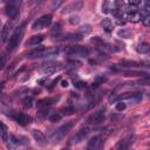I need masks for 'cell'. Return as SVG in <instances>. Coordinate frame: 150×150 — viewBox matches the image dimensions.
<instances>
[{
	"instance_id": "cell-6",
	"label": "cell",
	"mask_w": 150,
	"mask_h": 150,
	"mask_svg": "<svg viewBox=\"0 0 150 150\" xmlns=\"http://www.w3.org/2000/svg\"><path fill=\"white\" fill-rule=\"evenodd\" d=\"M21 4V1H9L7 2V6H6V14L14 19L18 14H19V5Z\"/></svg>"
},
{
	"instance_id": "cell-40",
	"label": "cell",
	"mask_w": 150,
	"mask_h": 150,
	"mask_svg": "<svg viewBox=\"0 0 150 150\" xmlns=\"http://www.w3.org/2000/svg\"><path fill=\"white\" fill-rule=\"evenodd\" d=\"M59 80H60V77H56L55 80H53V81H52V84H50V87H49V88H53V87L55 86V83H56V82H57Z\"/></svg>"
},
{
	"instance_id": "cell-16",
	"label": "cell",
	"mask_w": 150,
	"mask_h": 150,
	"mask_svg": "<svg viewBox=\"0 0 150 150\" xmlns=\"http://www.w3.org/2000/svg\"><path fill=\"white\" fill-rule=\"evenodd\" d=\"M60 52L59 47H50V48H45L43 53H42V57H52V56H56Z\"/></svg>"
},
{
	"instance_id": "cell-15",
	"label": "cell",
	"mask_w": 150,
	"mask_h": 150,
	"mask_svg": "<svg viewBox=\"0 0 150 150\" xmlns=\"http://www.w3.org/2000/svg\"><path fill=\"white\" fill-rule=\"evenodd\" d=\"M82 38L83 36L80 35L79 33H68V34L63 35L61 39H59V40H61V41H80Z\"/></svg>"
},
{
	"instance_id": "cell-25",
	"label": "cell",
	"mask_w": 150,
	"mask_h": 150,
	"mask_svg": "<svg viewBox=\"0 0 150 150\" xmlns=\"http://www.w3.org/2000/svg\"><path fill=\"white\" fill-rule=\"evenodd\" d=\"M90 30H91V29H90V26H89V25H84V26H82V27L79 29L77 33L83 36V35H87L88 33H90Z\"/></svg>"
},
{
	"instance_id": "cell-13",
	"label": "cell",
	"mask_w": 150,
	"mask_h": 150,
	"mask_svg": "<svg viewBox=\"0 0 150 150\" xmlns=\"http://www.w3.org/2000/svg\"><path fill=\"white\" fill-rule=\"evenodd\" d=\"M12 23L9 22V21H7L5 25H4V27L1 28V33H0V40L2 41V42H5V41H8V39H9V32L12 30Z\"/></svg>"
},
{
	"instance_id": "cell-10",
	"label": "cell",
	"mask_w": 150,
	"mask_h": 150,
	"mask_svg": "<svg viewBox=\"0 0 150 150\" xmlns=\"http://www.w3.org/2000/svg\"><path fill=\"white\" fill-rule=\"evenodd\" d=\"M59 98H60L59 96H54V97H46V98H42V100L38 101L36 105H38V108H40V109H45V108H47V107H49V105H52V104L56 103Z\"/></svg>"
},
{
	"instance_id": "cell-23",
	"label": "cell",
	"mask_w": 150,
	"mask_h": 150,
	"mask_svg": "<svg viewBox=\"0 0 150 150\" xmlns=\"http://www.w3.org/2000/svg\"><path fill=\"white\" fill-rule=\"evenodd\" d=\"M121 64H122V67H127V68H135V67L139 66L138 62L130 61V60H123V61H121Z\"/></svg>"
},
{
	"instance_id": "cell-36",
	"label": "cell",
	"mask_w": 150,
	"mask_h": 150,
	"mask_svg": "<svg viewBox=\"0 0 150 150\" xmlns=\"http://www.w3.org/2000/svg\"><path fill=\"white\" fill-rule=\"evenodd\" d=\"M79 22H80V16L75 15V16H70V18H69V23H71V25H77Z\"/></svg>"
},
{
	"instance_id": "cell-11",
	"label": "cell",
	"mask_w": 150,
	"mask_h": 150,
	"mask_svg": "<svg viewBox=\"0 0 150 150\" xmlns=\"http://www.w3.org/2000/svg\"><path fill=\"white\" fill-rule=\"evenodd\" d=\"M88 134H89V128H82V129H80L74 136H73V138H71V143H80V142H82L87 136H88Z\"/></svg>"
},
{
	"instance_id": "cell-26",
	"label": "cell",
	"mask_w": 150,
	"mask_h": 150,
	"mask_svg": "<svg viewBox=\"0 0 150 150\" xmlns=\"http://www.w3.org/2000/svg\"><path fill=\"white\" fill-rule=\"evenodd\" d=\"M131 34V30L130 29H127V28H122L121 30H118V36H122L124 39H128Z\"/></svg>"
},
{
	"instance_id": "cell-37",
	"label": "cell",
	"mask_w": 150,
	"mask_h": 150,
	"mask_svg": "<svg viewBox=\"0 0 150 150\" xmlns=\"http://www.w3.org/2000/svg\"><path fill=\"white\" fill-rule=\"evenodd\" d=\"M50 29H52V32H60V30H61V23H60V22L54 23Z\"/></svg>"
},
{
	"instance_id": "cell-7",
	"label": "cell",
	"mask_w": 150,
	"mask_h": 150,
	"mask_svg": "<svg viewBox=\"0 0 150 150\" xmlns=\"http://www.w3.org/2000/svg\"><path fill=\"white\" fill-rule=\"evenodd\" d=\"M82 7H83V2H82L81 0H75V1H71V2L67 4V5L63 7V11H62V13H70V12H76V11H80Z\"/></svg>"
},
{
	"instance_id": "cell-1",
	"label": "cell",
	"mask_w": 150,
	"mask_h": 150,
	"mask_svg": "<svg viewBox=\"0 0 150 150\" xmlns=\"http://www.w3.org/2000/svg\"><path fill=\"white\" fill-rule=\"evenodd\" d=\"M25 32H26V23L22 22L19 27L15 28V30L13 32V34L9 36V39L7 41V50L8 52H13L20 45V42L25 35Z\"/></svg>"
},
{
	"instance_id": "cell-30",
	"label": "cell",
	"mask_w": 150,
	"mask_h": 150,
	"mask_svg": "<svg viewBox=\"0 0 150 150\" xmlns=\"http://www.w3.org/2000/svg\"><path fill=\"white\" fill-rule=\"evenodd\" d=\"M125 108H127V104H125L123 101H118V102L116 103V105H115V109H116L117 111H123Z\"/></svg>"
},
{
	"instance_id": "cell-19",
	"label": "cell",
	"mask_w": 150,
	"mask_h": 150,
	"mask_svg": "<svg viewBox=\"0 0 150 150\" xmlns=\"http://www.w3.org/2000/svg\"><path fill=\"white\" fill-rule=\"evenodd\" d=\"M57 70V67L56 66H53V64H46L41 68V71L45 74V75H52L54 74L55 71Z\"/></svg>"
},
{
	"instance_id": "cell-41",
	"label": "cell",
	"mask_w": 150,
	"mask_h": 150,
	"mask_svg": "<svg viewBox=\"0 0 150 150\" xmlns=\"http://www.w3.org/2000/svg\"><path fill=\"white\" fill-rule=\"evenodd\" d=\"M67 86H68V82H67L66 80H62V81H61V87H63V88H66Z\"/></svg>"
},
{
	"instance_id": "cell-28",
	"label": "cell",
	"mask_w": 150,
	"mask_h": 150,
	"mask_svg": "<svg viewBox=\"0 0 150 150\" xmlns=\"http://www.w3.org/2000/svg\"><path fill=\"white\" fill-rule=\"evenodd\" d=\"M61 112H62V115H73L75 112V110H74V108L71 105H68L66 108H62Z\"/></svg>"
},
{
	"instance_id": "cell-4",
	"label": "cell",
	"mask_w": 150,
	"mask_h": 150,
	"mask_svg": "<svg viewBox=\"0 0 150 150\" xmlns=\"http://www.w3.org/2000/svg\"><path fill=\"white\" fill-rule=\"evenodd\" d=\"M50 23H52V15L50 14H45V15L40 16L39 19H36L32 23V29H34V30L42 29L45 27H48Z\"/></svg>"
},
{
	"instance_id": "cell-44",
	"label": "cell",
	"mask_w": 150,
	"mask_h": 150,
	"mask_svg": "<svg viewBox=\"0 0 150 150\" xmlns=\"http://www.w3.org/2000/svg\"><path fill=\"white\" fill-rule=\"evenodd\" d=\"M61 150H68V149H61Z\"/></svg>"
},
{
	"instance_id": "cell-45",
	"label": "cell",
	"mask_w": 150,
	"mask_h": 150,
	"mask_svg": "<svg viewBox=\"0 0 150 150\" xmlns=\"http://www.w3.org/2000/svg\"><path fill=\"white\" fill-rule=\"evenodd\" d=\"M111 150H112V149H111Z\"/></svg>"
},
{
	"instance_id": "cell-34",
	"label": "cell",
	"mask_w": 150,
	"mask_h": 150,
	"mask_svg": "<svg viewBox=\"0 0 150 150\" xmlns=\"http://www.w3.org/2000/svg\"><path fill=\"white\" fill-rule=\"evenodd\" d=\"M105 81H107V79H105V77H97V79L93 82V87H98L100 84H103Z\"/></svg>"
},
{
	"instance_id": "cell-2",
	"label": "cell",
	"mask_w": 150,
	"mask_h": 150,
	"mask_svg": "<svg viewBox=\"0 0 150 150\" xmlns=\"http://www.w3.org/2000/svg\"><path fill=\"white\" fill-rule=\"evenodd\" d=\"M73 127H74V122H73V121L66 122L64 124H62L61 127H59V128L55 130V132L53 134V136H52L53 142H54V143H59V142L70 131V129H71Z\"/></svg>"
},
{
	"instance_id": "cell-35",
	"label": "cell",
	"mask_w": 150,
	"mask_h": 150,
	"mask_svg": "<svg viewBox=\"0 0 150 150\" xmlns=\"http://www.w3.org/2000/svg\"><path fill=\"white\" fill-rule=\"evenodd\" d=\"M68 64L71 66V67H80V66H82V62L81 61H77V60H69L68 61Z\"/></svg>"
},
{
	"instance_id": "cell-33",
	"label": "cell",
	"mask_w": 150,
	"mask_h": 150,
	"mask_svg": "<svg viewBox=\"0 0 150 150\" xmlns=\"http://www.w3.org/2000/svg\"><path fill=\"white\" fill-rule=\"evenodd\" d=\"M6 63H7V57H6V55H5V54H0V70H2V69L5 68Z\"/></svg>"
},
{
	"instance_id": "cell-17",
	"label": "cell",
	"mask_w": 150,
	"mask_h": 150,
	"mask_svg": "<svg viewBox=\"0 0 150 150\" xmlns=\"http://www.w3.org/2000/svg\"><path fill=\"white\" fill-rule=\"evenodd\" d=\"M91 43H94V45H96L97 47H100V48H102V49H108L110 46L105 42V41H103L102 39H100L98 36H95V38H91Z\"/></svg>"
},
{
	"instance_id": "cell-9",
	"label": "cell",
	"mask_w": 150,
	"mask_h": 150,
	"mask_svg": "<svg viewBox=\"0 0 150 150\" xmlns=\"http://www.w3.org/2000/svg\"><path fill=\"white\" fill-rule=\"evenodd\" d=\"M13 118L15 120V122H18L20 125H27L32 122V117L25 112H15L13 115Z\"/></svg>"
},
{
	"instance_id": "cell-21",
	"label": "cell",
	"mask_w": 150,
	"mask_h": 150,
	"mask_svg": "<svg viewBox=\"0 0 150 150\" xmlns=\"http://www.w3.org/2000/svg\"><path fill=\"white\" fill-rule=\"evenodd\" d=\"M43 39H45L43 35H34V36H32V38L29 39V41L27 42V45H28V43L32 45V46L39 45V43H41V42L43 41Z\"/></svg>"
},
{
	"instance_id": "cell-14",
	"label": "cell",
	"mask_w": 150,
	"mask_h": 150,
	"mask_svg": "<svg viewBox=\"0 0 150 150\" xmlns=\"http://www.w3.org/2000/svg\"><path fill=\"white\" fill-rule=\"evenodd\" d=\"M131 139H132V135H131V134H129L128 136H125L124 138H122V139L120 141L118 145H117V150H127L128 146L130 145V143L132 142Z\"/></svg>"
},
{
	"instance_id": "cell-27",
	"label": "cell",
	"mask_w": 150,
	"mask_h": 150,
	"mask_svg": "<svg viewBox=\"0 0 150 150\" xmlns=\"http://www.w3.org/2000/svg\"><path fill=\"white\" fill-rule=\"evenodd\" d=\"M141 100H142V94H141V93H134L132 96L129 98V101H131L132 103H137V102H139Z\"/></svg>"
},
{
	"instance_id": "cell-42",
	"label": "cell",
	"mask_w": 150,
	"mask_h": 150,
	"mask_svg": "<svg viewBox=\"0 0 150 150\" xmlns=\"http://www.w3.org/2000/svg\"><path fill=\"white\" fill-rule=\"evenodd\" d=\"M4 87H5V82L4 81H0V94H1V91L4 89Z\"/></svg>"
},
{
	"instance_id": "cell-5",
	"label": "cell",
	"mask_w": 150,
	"mask_h": 150,
	"mask_svg": "<svg viewBox=\"0 0 150 150\" xmlns=\"http://www.w3.org/2000/svg\"><path fill=\"white\" fill-rule=\"evenodd\" d=\"M103 148V138L101 135H95L93 136L87 144L86 150H102Z\"/></svg>"
},
{
	"instance_id": "cell-43",
	"label": "cell",
	"mask_w": 150,
	"mask_h": 150,
	"mask_svg": "<svg viewBox=\"0 0 150 150\" xmlns=\"http://www.w3.org/2000/svg\"><path fill=\"white\" fill-rule=\"evenodd\" d=\"M1 25H2V22H1V20H0V28H1Z\"/></svg>"
},
{
	"instance_id": "cell-38",
	"label": "cell",
	"mask_w": 150,
	"mask_h": 150,
	"mask_svg": "<svg viewBox=\"0 0 150 150\" xmlns=\"http://www.w3.org/2000/svg\"><path fill=\"white\" fill-rule=\"evenodd\" d=\"M142 21H143V25H144L145 27H149V26H150V15L146 16V18H143Z\"/></svg>"
},
{
	"instance_id": "cell-12",
	"label": "cell",
	"mask_w": 150,
	"mask_h": 150,
	"mask_svg": "<svg viewBox=\"0 0 150 150\" xmlns=\"http://www.w3.org/2000/svg\"><path fill=\"white\" fill-rule=\"evenodd\" d=\"M32 135H33V137H34V139H35V142L39 144V145H46L47 144V137L45 136V134L42 132V131H40V130H33L32 131Z\"/></svg>"
},
{
	"instance_id": "cell-18",
	"label": "cell",
	"mask_w": 150,
	"mask_h": 150,
	"mask_svg": "<svg viewBox=\"0 0 150 150\" xmlns=\"http://www.w3.org/2000/svg\"><path fill=\"white\" fill-rule=\"evenodd\" d=\"M45 48H46V47L39 46L38 48H35V49L30 50V52L28 53V55H27V56H28V57H42V53H43Z\"/></svg>"
},
{
	"instance_id": "cell-22",
	"label": "cell",
	"mask_w": 150,
	"mask_h": 150,
	"mask_svg": "<svg viewBox=\"0 0 150 150\" xmlns=\"http://www.w3.org/2000/svg\"><path fill=\"white\" fill-rule=\"evenodd\" d=\"M101 25H102V27L104 28V30L105 32H108V33H110L111 30H112V22L109 20V19H103L102 20V22H101Z\"/></svg>"
},
{
	"instance_id": "cell-29",
	"label": "cell",
	"mask_w": 150,
	"mask_h": 150,
	"mask_svg": "<svg viewBox=\"0 0 150 150\" xmlns=\"http://www.w3.org/2000/svg\"><path fill=\"white\" fill-rule=\"evenodd\" d=\"M22 103H23V108H30L32 105H33V97H26V98H23V101H22Z\"/></svg>"
},
{
	"instance_id": "cell-8",
	"label": "cell",
	"mask_w": 150,
	"mask_h": 150,
	"mask_svg": "<svg viewBox=\"0 0 150 150\" xmlns=\"http://www.w3.org/2000/svg\"><path fill=\"white\" fill-rule=\"evenodd\" d=\"M103 120H104V108H101V109H98L97 111H95L93 115H90L87 121H88L89 123L97 124V123L103 122Z\"/></svg>"
},
{
	"instance_id": "cell-39",
	"label": "cell",
	"mask_w": 150,
	"mask_h": 150,
	"mask_svg": "<svg viewBox=\"0 0 150 150\" xmlns=\"http://www.w3.org/2000/svg\"><path fill=\"white\" fill-rule=\"evenodd\" d=\"M60 5H61V1H57V2H54V4H53V7H52V9H53V11H55V9H56V8H57V7L60 6Z\"/></svg>"
},
{
	"instance_id": "cell-3",
	"label": "cell",
	"mask_w": 150,
	"mask_h": 150,
	"mask_svg": "<svg viewBox=\"0 0 150 150\" xmlns=\"http://www.w3.org/2000/svg\"><path fill=\"white\" fill-rule=\"evenodd\" d=\"M66 54L69 56H81L86 57L89 55V49L83 46H71L66 49Z\"/></svg>"
},
{
	"instance_id": "cell-32",
	"label": "cell",
	"mask_w": 150,
	"mask_h": 150,
	"mask_svg": "<svg viewBox=\"0 0 150 150\" xmlns=\"http://www.w3.org/2000/svg\"><path fill=\"white\" fill-rule=\"evenodd\" d=\"M74 86H75V88H77V89H82V88H86L87 83H86L84 81H81V80H77V81L74 80Z\"/></svg>"
},
{
	"instance_id": "cell-31",
	"label": "cell",
	"mask_w": 150,
	"mask_h": 150,
	"mask_svg": "<svg viewBox=\"0 0 150 150\" xmlns=\"http://www.w3.org/2000/svg\"><path fill=\"white\" fill-rule=\"evenodd\" d=\"M61 117H62V115H61V114L55 112V114H53V115H50V116H49V121H50V122H53V123H55V122H59V121L61 120Z\"/></svg>"
},
{
	"instance_id": "cell-20",
	"label": "cell",
	"mask_w": 150,
	"mask_h": 150,
	"mask_svg": "<svg viewBox=\"0 0 150 150\" xmlns=\"http://www.w3.org/2000/svg\"><path fill=\"white\" fill-rule=\"evenodd\" d=\"M0 137L4 139V141H7L8 139V129H7V125L0 121Z\"/></svg>"
},
{
	"instance_id": "cell-24",
	"label": "cell",
	"mask_w": 150,
	"mask_h": 150,
	"mask_svg": "<svg viewBox=\"0 0 150 150\" xmlns=\"http://www.w3.org/2000/svg\"><path fill=\"white\" fill-rule=\"evenodd\" d=\"M136 50H137L138 53H141V54H145V53H148V50H149V45H148L146 42H142V43H139V45L136 47Z\"/></svg>"
}]
</instances>
